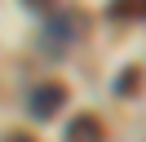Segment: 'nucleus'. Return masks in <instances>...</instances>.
<instances>
[{
	"label": "nucleus",
	"mask_w": 146,
	"mask_h": 142,
	"mask_svg": "<svg viewBox=\"0 0 146 142\" xmlns=\"http://www.w3.org/2000/svg\"><path fill=\"white\" fill-rule=\"evenodd\" d=\"M22 5H27V9H44L49 0H22Z\"/></svg>",
	"instance_id": "nucleus-7"
},
{
	"label": "nucleus",
	"mask_w": 146,
	"mask_h": 142,
	"mask_svg": "<svg viewBox=\"0 0 146 142\" xmlns=\"http://www.w3.org/2000/svg\"><path fill=\"white\" fill-rule=\"evenodd\" d=\"M71 22H75V18L66 13L62 22H53V27L44 31V36H49V40H44V49H49V53H53V49H66V40H71V36H66V31H71Z\"/></svg>",
	"instance_id": "nucleus-3"
},
{
	"label": "nucleus",
	"mask_w": 146,
	"mask_h": 142,
	"mask_svg": "<svg viewBox=\"0 0 146 142\" xmlns=\"http://www.w3.org/2000/svg\"><path fill=\"white\" fill-rule=\"evenodd\" d=\"M62 102H66V89L62 84H40V89H31V115H36V120H49Z\"/></svg>",
	"instance_id": "nucleus-1"
},
{
	"label": "nucleus",
	"mask_w": 146,
	"mask_h": 142,
	"mask_svg": "<svg viewBox=\"0 0 146 142\" xmlns=\"http://www.w3.org/2000/svg\"><path fill=\"white\" fill-rule=\"evenodd\" d=\"M137 80H142V76H137V67H128V76H119V80H115V93H128V89H137Z\"/></svg>",
	"instance_id": "nucleus-5"
},
{
	"label": "nucleus",
	"mask_w": 146,
	"mask_h": 142,
	"mask_svg": "<svg viewBox=\"0 0 146 142\" xmlns=\"http://www.w3.org/2000/svg\"><path fill=\"white\" fill-rule=\"evenodd\" d=\"M5 142H36V138H27V133H9Z\"/></svg>",
	"instance_id": "nucleus-6"
},
{
	"label": "nucleus",
	"mask_w": 146,
	"mask_h": 142,
	"mask_svg": "<svg viewBox=\"0 0 146 142\" xmlns=\"http://www.w3.org/2000/svg\"><path fill=\"white\" fill-rule=\"evenodd\" d=\"M62 142H102V120H93V115H75V120H66Z\"/></svg>",
	"instance_id": "nucleus-2"
},
{
	"label": "nucleus",
	"mask_w": 146,
	"mask_h": 142,
	"mask_svg": "<svg viewBox=\"0 0 146 142\" xmlns=\"http://www.w3.org/2000/svg\"><path fill=\"white\" fill-rule=\"evenodd\" d=\"M111 18H146V0H111Z\"/></svg>",
	"instance_id": "nucleus-4"
}]
</instances>
